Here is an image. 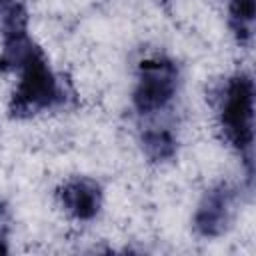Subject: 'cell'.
<instances>
[{"instance_id":"obj_2","label":"cell","mask_w":256,"mask_h":256,"mask_svg":"<svg viewBox=\"0 0 256 256\" xmlns=\"http://www.w3.org/2000/svg\"><path fill=\"white\" fill-rule=\"evenodd\" d=\"M218 120L224 138L244 156L246 166H252L254 142V82L250 74L240 72L228 78L220 94Z\"/></svg>"},{"instance_id":"obj_9","label":"cell","mask_w":256,"mask_h":256,"mask_svg":"<svg viewBox=\"0 0 256 256\" xmlns=\"http://www.w3.org/2000/svg\"><path fill=\"white\" fill-rule=\"evenodd\" d=\"M8 252V244H6V216L4 210L0 208V254Z\"/></svg>"},{"instance_id":"obj_5","label":"cell","mask_w":256,"mask_h":256,"mask_svg":"<svg viewBox=\"0 0 256 256\" xmlns=\"http://www.w3.org/2000/svg\"><path fill=\"white\" fill-rule=\"evenodd\" d=\"M58 198L62 208L72 218L92 220L102 206V188L96 180L88 176H74L60 186Z\"/></svg>"},{"instance_id":"obj_6","label":"cell","mask_w":256,"mask_h":256,"mask_svg":"<svg viewBox=\"0 0 256 256\" xmlns=\"http://www.w3.org/2000/svg\"><path fill=\"white\" fill-rule=\"evenodd\" d=\"M142 148L152 162H166L176 154V138L166 128H148L142 134Z\"/></svg>"},{"instance_id":"obj_4","label":"cell","mask_w":256,"mask_h":256,"mask_svg":"<svg viewBox=\"0 0 256 256\" xmlns=\"http://www.w3.org/2000/svg\"><path fill=\"white\" fill-rule=\"evenodd\" d=\"M234 210H236V190L222 182L214 188H210L196 212H194V228L200 236L204 238H218L222 236L234 218Z\"/></svg>"},{"instance_id":"obj_8","label":"cell","mask_w":256,"mask_h":256,"mask_svg":"<svg viewBox=\"0 0 256 256\" xmlns=\"http://www.w3.org/2000/svg\"><path fill=\"white\" fill-rule=\"evenodd\" d=\"M0 30H28V12L22 0H0Z\"/></svg>"},{"instance_id":"obj_7","label":"cell","mask_w":256,"mask_h":256,"mask_svg":"<svg viewBox=\"0 0 256 256\" xmlns=\"http://www.w3.org/2000/svg\"><path fill=\"white\" fill-rule=\"evenodd\" d=\"M228 22L236 40L240 44H248L254 32V0H232Z\"/></svg>"},{"instance_id":"obj_1","label":"cell","mask_w":256,"mask_h":256,"mask_svg":"<svg viewBox=\"0 0 256 256\" xmlns=\"http://www.w3.org/2000/svg\"><path fill=\"white\" fill-rule=\"evenodd\" d=\"M14 72H18V84L8 104V112L12 118H32L52 108L62 98L58 78L38 44Z\"/></svg>"},{"instance_id":"obj_3","label":"cell","mask_w":256,"mask_h":256,"mask_svg":"<svg viewBox=\"0 0 256 256\" xmlns=\"http://www.w3.org/2000/svg\"><path fill=\"white\" fill-rule=\"evenodd\" d=\"M178 88V68L164 56H152L138 64L132 102L138 114L150 116L164 110Z\"/></svg>"}]
</instances>
